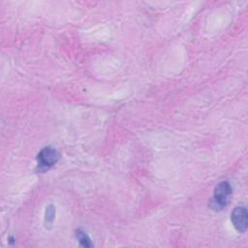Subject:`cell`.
Segmentation results:
<instances>
[{
	"instance_id": "cell-1",
	"label": "cell",
	"mask_w": 248,
	"mask_h": 248,
	"mask_svg": "<svg viewBox=\"0 0 248 248\" xmlns=\"http://www.w3.org/2000/svg\"><path fill=\"white\" fill-rule=\"evenodd\" d=\"M213 198L209 202V206L213 210H221L228 202L232 194V187L228 181L218 183L214 189Z\"/></svg>"
},
{
	"instance_id": "cell-2",
	"label": "cell",
	"mask_w": 248,
	"mask_h": 248,
	"mask_svg": "<svg viewBox=\"0 0 248 248\" xmlns=\"http://www.w3.org/2000/svg\"><path fill=\"white\" fill-rule=\"evenodd\" d=\"M59 159V155L54 148L45 147L42 149L37 157L38 164L43 169H48L53 166Z\"/></svg>"
},
{
	"instance_id": "cell-3",
	"label": "cell",
	"mask_w": 248,
	"mask_h": 248,
	"mask_svg": "<svg viewBox=\"0 0 248 248\" xmlns=\"http://www.w3.org/2000/svg\"><path fill=\"white\" fill-rule=\"evenodd\" d=\"M231 220L234 229L239 232H244L247 230V210L244 206L235 207L232 214Z\"/></svg>"
},
{
	"instance_id": "cell-4",
	"label": "cell",
	"mask_w": 248,
	"mask_h": 248,
	"mask_svg": "<svg viewBox=\"0 0 248 248\" xmlns=\"http://www.w3.org/2000/svg\"><path fill=\"white\" fill-rule=\"evenodd\" d=\"M77 236H78V241H79V243H80V245H82V246H84V247H90V246H92V244H91V242H90V239H89V237L86 235V233L85 232H81V231H77Z\"/></svg>"
},
{
	"instance_id": "cell-5",
	"label": "cell",
	"mask_w": 248,
	"mask_h": 248,
	"mask_svg": "<svg viewBox=\"0 0 248 248\" xmlns=\"http://www.w3.org/2000/svg\"><path fill=\"white\" fill-rule=\"evenodd\" d=\"M54 214H55L54 207L52 205H48L46 207V219L51 223L54 219Z\"/></svg>"
}]
</instances>
